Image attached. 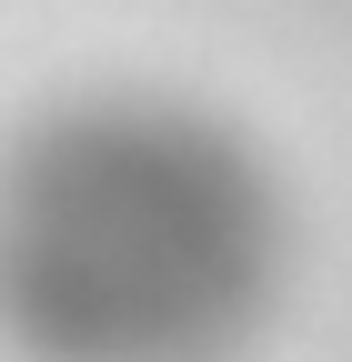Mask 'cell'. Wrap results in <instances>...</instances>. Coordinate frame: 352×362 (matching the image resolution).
I'll return each instance as SVG.
<instances>
[{
	"label": "cell",
	"instance_id": "1",
	"mask_svg": "<svg viewBox=\"0 0 352 362\" xmlns=\"http://www.w3.org/2000/svg\"><path fill=\"white\" fill-rule=\"evenodd\" d=\"M262 282L272 202L182 111L101 101L0 161V322L40 362H222Z\"/></svg>",
	"mask_w": 352,
	"mask_h": 362
}]
</instances>
